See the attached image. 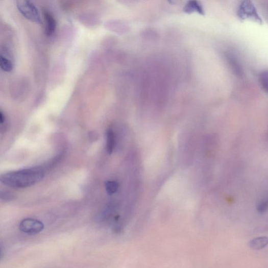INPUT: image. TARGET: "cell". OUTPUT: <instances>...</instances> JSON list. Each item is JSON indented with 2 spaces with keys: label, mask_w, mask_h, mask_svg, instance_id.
<instances>
[{
  "label": "cell",
  "mask_w": 268,
  "mask_h": 268,
  "mask_svg": "<svg viewBox=\"0 0 268 268\" xmlns=\"http://www.w3.org/2000/svg\"><path fill=\"white\" fill-rule=\"evenodd\" d=\"M106 189L108 194L112 195L118 190V184L114 181H108L106 183Z\"/></svg>",
  "instance_id": "12"
},
{
  "label": "cell",
  "mask_w": 268,
  "mask_h": 268,
  "mask_svg": "<svg viewBox=\"0 0 268 268\" xmlns=\"http://www.w3.org/2000/svg\"><path fill=\"white\" fill-rule=\"evenodd\" d=\"M19 229L28 235H36L42 232L44 229V224L34 218H26L20 222Z\"/></svg>",
  "instance_id": "4"
},
{
  "label": "cell",
  "mask_w": 268,
  "mask_h": 268,
  "mask_svg": "<svg viewBox=\"0 0 268 268\" xmlns=\"http://www.w3.org/2000/svg\"><path fill=\"white\" fill-rule=\"evenodd\" d=\"M6 121V117L3 112H0V123L1 125H3Z\"/></svg>",
  "instance_id": "15"
},
{
  "label": "cell",
  "mask_w": 268,
  "mask_h": 268,
  "mask_svg": "<svg viewBox=\"0 0 268 268\" xmlns=\"http://www.w3.org/2000/svg\"><path fill=\"white\" fill-rule=\"evenodd\" d=\"M45 176L41 167H35L6 173L1 176V182L14 188H25L40 182Z\"/></svg>",
  "instance_id": "1"
},
{
  "label": "cell",
  "mask_w": 268,
  "mask_h": 268,
  "mask_svg": "<svg viewBox=\"0 0 268 268\" xmlns=\"http://www.w3.org/2000/svg\"><path fill=\"white\" fill-rule=\"evenodd\" d=\"M12 196L11 194H10L8 193H4V194H2V199L4 200L5 201L7 200L9 201L10 199H12Z\"/></svg>",
  "instance_id": "14"
},
{
  "label": "cell",
  "mask_w": 268,
  "mask_h": 268,
  "mask_svg": "<svg viewBox=\"0 0 268 268\" xmlns=\"http://www.w3.org/2000/svg\"><path fill=\"white\" fill-rule=\"evenodd\" d=\"M237 15L240 20L250 19L259 25L263 23L255 6L252 2L249 0L241 2L237 9Z\"/></svg>",
  "instance_id": "2"
},
{
  "label": "cell",
  "mask_w": 268,
  "mask_h": 268,
  "mask_svg": "<svg viewBox=\"0 0 268 268\" xmlns=\"http://www.w3.org/2000/svg\"><path fill=\"white\" fill-rule=\"evenodd\" d=\"M225 56L234 74L238 77H242L243 75L244 71L238 57L235 54L232 52H227Z\"/></svg>",
  "instance_id": "5"
},
{
  "label": "cell",
  "mask_w": 268,
  "mask_h": 268,
  "mask_svg": "<svg viewBox=\"0 0 268 268\" xmlns=\"http://www.w3.org/2000/svg\"><path fill=\"white\" fill-rule=\"evenodd\" d=\"M257 209L260 213L265 212L268 209V199L260 202L258 206Z\"/></svg>",
  "instance_id": "13"
},
{
  "label": "cell",
  "mask_w": 268,
  "mask_h": 268,
  "mask_svg": "<svg viewBox=\"0 0 268 268\" xmlns=\"http://www.w3.org/2000/svg\"><path fill=\"white\" fill-rule=\"evenodd\" d=\"M115 143V136L112 129H109L107 132V149L109 154L113 152Z\"/></svg>",
  "instance_id": "8"
},
{
  "label": "cell",
  "mask_w": 268,
  "mask_h": 268,
  "mask_svg": "<svg viewBox=\"0 0 268 268\" xmlns=\"http://www.w3.org/2000/svg\"><path fill=\"white\" fill-rule=\"evenodd\" d=\"M43 15L45 22V34L47 36H51L56 29L57 22L54 17L47 10L43 11Z\"/></svg>",
  "instance_id": "6"
},
{
  "label": "cell",
  "mask_w": 268,
  "mask_h": 268,
  "mask_svg": "<svg viewBox=\"0 0 268 268\" xmlns=\"http://www.w3.org/2000/svg\"><path fill=\"white\" fill-rule=\"evenodd\" d=\"M18 10L26 18L38 25L42 24L40 14L36 6L31 2L19 0L16 2Z\"/></svg>",
  "instance_id": "3"
},
{
  "label": "cell",
  "mask_w": 268,
  "mask_h": 268,
  "mask_svg": "<svg viewBox=\"0 0 268 268\" xmlns=\"http://www.w3.org/2000/svg\"><path fill=\"white\" fill-rule=\"evenodd\" d=\"M258 79L262 88L268 93V69L261 72L259 75Z\"/></svg>",
  "instance_id": "11"
},
{
  "label": "cell",
  "mask_w": 268,
  "mask_h": 268,
  "mask_svg": "<svg viewBox=\"0 0 268 268\" xmlns=\"http://www.w3.org/2000/svg\"><path fill=\"white\" fill-rule=\"evenodd\" d=\"M268 245V237L260 236L250 241L249 246L254 250L259 251L263 249Z\"/></svg>",
  "instance_id": "7"
},
{
  "label": "cell",
  "mask_w": 268,
  "mask_h": 268,
  "mask_svg": "<svg viewBox=\"0 0 268 268\" xmlns=\"http://www.w3.org/2000/svg\"><path fill=\"white\" fill-rule=\"evenodd\" d=\"M0 67L4 71L9 72L13 70V64L11 60L5 56H0Z\"/></svg>",
  "instance_id": "10"
},
{
  "label": "cell",
  "mask_w": 268,
  "mask_h": 268,
  "mask_svg": "<svg viewBox=\"0 0 268 268\" xmlns=\"http://www.w3.org/2000/svg\"><path fill=\"white\" fill-rule=\"evenodd\" d=\"M184 11L186 13H192L194 11L201 14H204V10L202 6L197 2H190L184 8Z\"/></svg>",
  "instance_id": "9"
}]
</instances>
